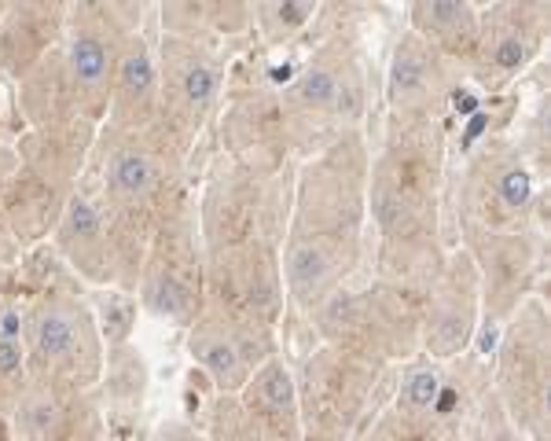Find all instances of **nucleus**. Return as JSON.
<instances>
[{
	"label": "nucleus",
	"instance_id": "obj_10",
	"mask_svg": "<svg viewBox=\"0 0 551 441\" xmlns=\"http://www.w3.org/2000/svg\"><path fill=\"white\" fill-rule=\"evenodd\" d=\"M192 357L199 361L210 379H214L225 394H239L247 379L254 375V357L247 353V346L239 342V331H232L225 320L206 317L192 328V342H188Z\"/></svg>",
	"mask_w": 551,
	"mask_h": 441
},
{
	"label": "nucleus",
	"instance_id": "obj_3",
	"mask_svg": "<svg viewBox=\"0 0 551 441\" xmlns=\"http://www.w3.org/2000/svg\"><path fill=\"white\" fill-rule=\"evenodd\" d=\"M548 324L540 306H526L518 313L515 328L504 342L500 379L507 383V401H522L526 427L537 430L544 423V397H548Z\"/></svg>",
	"mask_w": 551,
	"mask_h": 441
},
{
	"label": "nucleus",
	"instance_id": "obj_16",
	"mask_svg": "<svg viewBox=\"0 0 551 441\" xmlns=\"http://www.w3.org/2000/svg\"><path fill=\"white\" fill-rule=\"evenodd\" d=\"M151 188H155V159L147 155L144 147L133 144L114 151L111 162H107V192H111L114 203H144Z\"/></svg>",
	"mask_w": 551,
	"mask_h": 441
},
{
	"label": "nucleus",
	"instance_id": "obj_6",
	"mask_svg": "<svg viewBox=\"0 0 551 441\" xmlns=\"http://www.w3.org/2000/svg\"><path fill=\"white\" fill-rule=\"evenodd\" d=\"M349 63L353 59L338 48H320L309 67L291 81V92L283 96V118L294 133H320L327 122H338V92Z\"/></svg>",
	"mask_w": 551,
	"mask_h": 441
},
{
	"label": "nucleus",
	"instance_id": "obj_18",
	"mask_svg": "<svg viewBox=\"0 0 551 441\" xmlns=\"http://www.w3.org/2000/svg\"><path fill=\"white\" fill-rule=\"evenodd\" d=\"M320 12L313 0H272V4H254V23L265 34L269 45H283L313 23V15Z\"/></svg>",
	"mask_w": 551,
	"mask_h": 441
},
{
	"label": "nucleus",
	"instance_id": "obj_5",
	"mask_svg": "<svg viewBox=\"0 0 551 441\" xmlns=\"http://www.w3.org/2000/svg\"><path fill=\"white\" fill-rule=\"evenodd\" d=\"M166 96L173 103V111L184 114L188 125H203V118L214 111L217 96H221V81L225 70L214 59L210 48L199 41H184L173 37L166 48Z\"/></svg>",
	"mask_w": 551,
	"mask_h": 441
},
{
	"label": "nucleus",
	"instance_id": "obj_13",
	"mask_svg": "<svg viewBox=\"0 0 551 441\" xmlns=\"http://www.w3.org/2000/svg\"><path fill=\"white\" fill-rule=\"evenodd\" d=\"M239 394H243L250 412H258L265 419H294V412H298V390H294V379L280 357L258 364Z\"/></svg>",
	"mask_w": 551,
	"mask_h": 441
},
{
	"label": "nucleus",
	"instance_id": "obj_22",
	"mask_svg": "<svg viewBox=\"0 0 551 441\" xmlns=\"http://www.w3.org/2000/svg\"><path fill=\"white\" fill-rule=\"evenodd\" d=\"M56 401H52V397H34V401H30V405H26V412H23V423L30 430H48V427H56Z\"/></svg>",
	"mask_w": 551,
	"mask_h": 441
},
{
	"label": "nucleus",
	"instance_id": "obj_21",
	"mask_svg": "<svg viewBox=\"0 0 551 441\" xmlns=\"http://www.w3.org/2000/svg\"><path fill=\"white\" fill-rule=\"evenodd\" d=\"M26 364V346L23 339H4L0 335V379H19Z\"/></svg>",
	"mask_w": 551,
	"mask_h": 441
},
{
	"label": "nucleus",
	"instance_id": "obj_17",
	"mask_svg": "<svg viewBox=\"0 0 551 441\" xmlns=\"http://www.w3.org/2000/svg\"><path fill=\"white\" fill-rule=\"evenodd\" d=\"M59 243L67 247L74 261L96 258L103 247V214L89 195H70L67 210H63V225H59Z\"/></svg>",
	"mask_w": 551,
	"mask_h": 441
},
{
	"label": "nucleus",
	"instance_id": "obj_11",
	"mask_svg": "<svg viewBox=\"0 0 551 441\" xmlns=\"http://www.w3.org/2000/svg\"><path fill=\"white\" fill-rule=\"evenodd\" d=\"M114 48L100 30H78L70 37L67 48V74L70 85L78 92V100L89 111H103V103L111 96V78H114Z\"/></svg>",
	"mask_w": 551,
	"mask_h": 441
},
{
	"label": "nucleus",
	"instance_id": "obj_7",
	"mask_svg": "<svg viewBox=\"0 0 551 441\" xmlns=\"http://www.w3.org/2000/svg\"><path fill=\"white\" fill-rule=\"evenodd\" d=\"M478 188H482L485 210H489V214H482V225H511L518 217H526L533 199H537L533 173L515 151L485 155L482 170H478Z\"/></svg>",
	"mask_w": 551,
	"mask_h": 441
},
{
	"label": "nucleus",
	"instance_id": "obj_19",
	"mask_svg": "<svg viewBox=\"0 0 551 441\" xmlns=\"http://www.w3.org/2000/svg\"><path fill=\"white\" fill-rule=\"evenodd\" d=\"M188 302H192V291H188L184 276H177L173 269H162L147 276L144 306L151 309L155 317H169V320L184 317V313H188Z\"/></svg>",
	"mask_w": 551,
	"mask_h": 441
},
{
	"label": "nucleus",
	"instance_id": "obj_2",
	"mask_svg": "<svg viewBox=\"0 0 551 441\" xmlns=\"http://www.w3.org/2000/svg\"><path fill=\"white\" fill-rule=\"evenodd\" d=\"M478 287H482V272L474 258L456 254L430 291L427 328H423L427 357L449 361L471 346L474 324H478Z\"/></svg>",
	"mask_w": 551,
	"mask_h": 441
},
{
	"label": "nucleus",
	"instance_id": "obj_12",
	"mask_svg": "<svg viewBox=\"0 0 551 441\" xmlns=\"http://www.w3.org/2000/svg\"><path fill=\"white\" fill-rule=\"evenodd\" d=\"M529 52H533V37L522 30V19L518 15H507V19H485L482 34H478V67H482V78L500 85V81H511L518 70L526 67Z\"/></svg>",
	"mask_w": 551,
	"mask_h": 441
},
{
	"label": "nucleus",
	"instance_id": "obj_1",
	"mask_svg": "<svg viewBox=\"0 0 551 441\" xmlns=\"http://www.w3.org/2000/svg\"><path fill=\"white\" fill-rule=\"evenodd\" d=\"M434 162L416 144L401 155L390 147L379 159L368 203L386 236H412L427 225V210L434 214Z\"/></svg>",
	"mask_w": 551,
	"mask_h": 441
},
{
	"label": "nucleus",
	"instance_id": "obj_23",
	"mask_svg": "<svg viewBox=\"0 0 551 441\" xmlns=\"http://www.w3.org/2000/svg\"><path fill=\"white\" fill-rule=\"evenodd\" d=\"M23 328H26L23 309H19V306H4V309H0V335H4V339H23Z\"/></svg>",
	"mask_w": 551,
	"mask_h": 441
},
{
	"label": "nucleus",
	"instance_id": "obj_14",
	"mask_svg": "<svg viewBox=\"0 0 551 441\" xmlns=\"http://www.w3.org/2000/svg\"><path fill=\"white\" fill-rule=\"evenodd\" d=\"M30 346L45 364L70 361L81 346V320L63 302H48L30 320Z\"/></svg>",
	"mask_w": 551,
	"mask_h": 441
},
{
	"label": "nucleus",
	"instance_id": "obj_9",
	"mask_svg": "<svg viewBox=\"0 0 551 441\" xmlns=\"http://www.w3.org/2000/svg\"><path fill=\"white\" fill-rule=\"evenodd\" d=\"M408 12H412V34L423 45L434 48L441 59L471 56L478 48L482 19L474 15L471 4H460V0H419Z\"/></svg>",
	"mask_w": 551,
	"mask_h": 441
},
{
	"label": "nucleus",
	"instance_id": "obj_8",
	"mask_svg": "<svg viewBox=\"0 0 551 441\" xmlns=\"http://www.w3.org/2000/svg\"><path fill=\"white\" fill-rule=\"evenodd\" d=\"M158 81L162 70L155 63V52L144 37H129L125 48L114 59V78H111V100L114 114L122 122H144L155 114L158 103Z\"/></svg>",
	"mask_w": 551,
	"mask_h": 441
},
{
	"label": "nucleus",
	"instance_id": "obj_4",
	"mask_svg": "<svg viewBox=\"0 0 551 441\" xmlns=\"http://www.w3.org/2000/svg\"><path fill=\"white\" fill-rule=\"evenodd\" d=\"M449 92V67L430 45H423L412 30L394 45L386 70V103L405 118H430V111Z\"/></svg>",
	"mask_w": 551,
	"mask_h": 441
},
{
	"label": "nucleus",
	"instance_id": "obj_20",
	"mask_svg": "<svg viewBox=\"0 0 551 441\" xmlns=\"http://www.w3.org/2000/svg\"><path fill=\"white\" fill-rule=\"evenodd\" d=\"M136 320V306L122 294H107V309H103V331H107V339L111 342H122L129 335Z\"/></svg>",
	"mask_w": 551,
	"mask_h": 441
},
{
	"label": "nucleus",
	"instance_id": "obj_15",
	"mask_svg": "<svg viewBox=\"0 0 551 441\" xmlns=\"http://www.w3.org/2000/svg\"><path fill=\"white\" fill-rule=\"evenodd\" d=\"M445 394V372L434 357H416L401 368L397 383V412L408 419H423L438 408V397Z\"/></svg>",
	"mask_w": 551,
	"mask_h": 441
}]
</instances>
